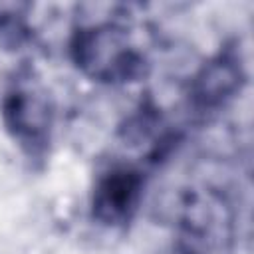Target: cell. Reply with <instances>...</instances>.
<instances>
[{"instance_id":"obj_1","label":"cell","mask_w":254,"mask_h":254,"mask_svg":"<svg viewBox=\"0 0 254 254\" xmlns=\"http://www.w3.org/2000/svg\"><path fill=\"white\" fill-rule=\"evenodd\" d=\"M73 52L75 62L101 79H127L139 65L123 32L111 26L81 32L75 40Z\"/></svg>"},{"instance_id":"obj_2","label":"cell","mask_w":254,"mask_h":254,"mask_svg":"<svg viewBox=\"0 0 254 254\" xmlns=\"http://www.w3.org/2000/svg\"><path fill=\"white\" fill-rule=\"evenodd\" d=\"M6 123L22 141L38 143L44 139L50 125V107L44 95L36 91L18 89L8 95L4 105Z\"/></svg>"},{"instance_id":"obj_3","label":"cell","mask_w":254,"mask_h":254,"mask_svg":"<svg viewBox=\"0 0 254 254\" xmlns=\"http://www.w3.org/2000/svg\"><path fill=\"white\" fill-rule=\"evenodd\" d=\"M139 177L131 171H113L109 173L95 190L93 210L105 222L123 220L129 210L135 206L139 194Z\"/></svg>"},{"instance_id":"obj_4","label":"cell","mask_w":254,"mask_h":254,"mask_svg":"<svg viewBox=\"0 0 254 254\" xmlns=\"http://www.w3.org/2000/svg\"><path fill=\"white\" fill-rule=\"evenodd\" d=\"M238 83H240V69L232 62L222 60L210 64L200 73V77L196 79L194 93L202 103L212 105L228 97L238 87Z\"/></svg>"}]
</instances>
